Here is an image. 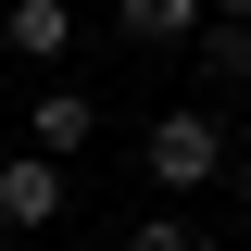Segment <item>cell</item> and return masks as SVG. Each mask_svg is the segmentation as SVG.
<instances>
[{"label":"cell","mask_w":251,"mask_h":251,"mask_svg":"<svg viewBox=\"0 0 251 251\" xmlns=\"http://www.w3.org/2000/svg\"><path fill=\"white\" fill-rule=\"evenodd\" d=\"M138 163H151L163 188H214V176H226V126L201 113V100H176V113H151V138H138Z\"/></svg>","instance_id":"obj_1"},{"label":"cell","mask_w":251,"mask_h":251,"mask_svg":"<svg viewBox=\"0 0 251 251\" xmlns=\"http://www.w3.org/2000/svg\"><path fill=\"white\" fill-rule=\"evenodd\" d=\"M63 201H75V188H63L50 151H13L0 163V226H13V239H25V226H63Z\"/></svg>","instance_id":"obj_2"},{"label":"cell","mask_w":251,"mask_h":251,"mask_svg":"<svg viewBox=\"0 0 251 251\" xmlns=\"http://www.w3.org/2000/svg\"><path fill=\"white\" fill-rule=\"evenodd\" d=\"M88 138H100V100H88V88H50V100L25 113V151H50V163H75Z\"/></svg>","instance_id":"obj_3"},{"label":"cell","mask_w":251,"mask_h":251,"mask_svg":"<svg viewBox=\"0 0 251 251\" xmlns=\"http://www.w3.org/2000/svg\"><path fill=\"white\" fill-rule=\"evenodd\" d=\"M0 38H13L25 63H63V50H75V0H13V13H0Z\"/></svg>","instance_id":"obj_4"},{"label":"cell","mask_w":251,"mask_h":251,"mask_svg":"<svg viewBox=\"0 0 251 251\" xmlns=\"http://www.w3.org/2000/svg\"><path fill=\"white\" fill-rule=\"evenodd\" d=\"M113 38H151V50H201V0H113Z\"/></svg>","instance_id":"obj_5"},{"label":"cell","mask_w":251,"mask_h":251,"mask_svg":"<svg viewBox=\"0 0 251 251\" xmlns=\"http://www.w3.org/2000/svg\"><path fill=\"white\" fill-rule=\"evenodd\" d=\"M126 251H201V226H188V214H151V226H126Z\"/></svg>","instance_id":"obj_6"},{"label":"cell","mask_w":251,"mask_h":251,"mask_svg":"<svg viewBox=\"0 0 251 251\" xmlns=\"http://www.w3.org/2000/svg\"><path fill=\"white\" fill-rule=\"evenodd\" d=\"M201 63L214 75H251V25H201Z\"/></svg>","instance_id":"obj_7"},{"label":"cell","mask_w":251,"mask_h":251,"mask_svg":"<svg viewBox=\"0 0 251 251\" xmlns=\"http://www.w3.org/2000/svg\"><path fill=\"white\" fill-rule=\"evenodd\" d=\"M201 25H251V0H201Z\"/></svg>","instance_id":"obj_8"},{"label":"cell","mask_w":251,"mask_h":251,"mask_svg":"<svg viewBox=\"0 0 251 251\" xmlns=\"http://www.w3.org/2000/svg\"><path fill=\"white\" fill-rule=\"evenodd\" d=\"M239 201H251V151H239Z\"/></svg>","instance_id":"obj_9"}]
</instances>
